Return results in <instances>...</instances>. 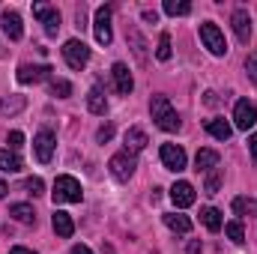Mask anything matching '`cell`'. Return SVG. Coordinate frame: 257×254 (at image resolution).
<instances>
[{"label": "cell", "instance_id": "1", "mask_svg": "<svg viewBox=\"0 0 257 254\" xmlns=\"http://www.w3.org/2000/svg\"><path fill=\"white\" fill-rule=\"evenodd\" d=\"M150 114H153V123L159 129H165V132H177V129H180V117H177V111L171 108L168 96H153Z\"/></svg>", "mask_w": 257, "mask_h": 254}, {"label": "cell", "instance_id": "2", "mask_svg": "<svg viewBox=\"0 0 257 254\" xmlns=\"http://www.w3.org/2000/svg\"><path fill=\"white\" fill-rule=\"evenodd\" d=\"M51 197H54V203H81L84 191H81V183L75 177H57Z\"/></svg>", "mask_w": 257, "mask_h": 254}, {"label": "cell", "instance_id": "3", "mask_svg": "<svg viewBox=\"0 0 257 254\" xmlns=\"http://www.w3.org/2000/svg\"><path fill=\"white\" fill-rule=\"evenodd\" d=\"M200 42H203V45L209 48V54H215V57H224V54H227V42H224L221 30H218L212 21L200 24Z\"/></svg>", "mask_w": 257, "mask_h": 254}, {"label": "cell", "instance_id": "4", "mask_svg": "<svg viewBox=\"0 0 257 254\" xmlns=\"http://www.w3.org/2000/svg\"><path fill=\"white\" fill-rule=\"evenodd\" d=\"M63 60L72 69H84V66L90 63V48L81 42V39H69L63 45Z\"/></svg>", "mask_w": 257, "mask_h": 254}, {"label": "cell", "instance_id": "5", "mask_svg": "<svg viewBox=\"0 0 257 254\" xmlns=\"http://www.w3.org/2000/svg\"><path fill=\"white\" fill-rule=\"evenodd\" d=\"M54 147H57V138H54V132H51V129H42V132L33 138V153H36V159H39L42 165H48V162H51Z\"/></svg>", "mask_w": 257, "mask_h": 254}, {"label": "cell", "instance_id": "6", "mask_svg": "<svg viewBox=\"0 0 257 254\" xmlns=\"http://www.w3.org/2000/svg\"><path fill=\"white\" fill-rule=\"evenodd\" d=\"M33 15L45 24V33H48V36H57V30H60V12H57V6L33 3Z\"/></svg>", "mask_w": 257, "mask_h": 254}, {"label": "cell", "instance_id": "7", "mask_svg": "<svg viewBox=\"0 0 257 254\" xmlns=\"http://www.w3.org/2000/svg\"><path fill=\"white\" fill-rule=\"evenodd\" d=\"M162 165L168 168V171H174V174H180V171H186V150L183 147H177V144H162Z\"/></svg>", "mask_w": 257, "mask_h": 254}, {"label": "cell", "instance_id": "8", "mask_svg": "<svg viewBox=\"0 0 257 254\" xmlns=\"http://www.w3.org/2000/svg\"><path fill=\"white\" fill-rule=\"evenodd\" d=\"M93 27H96V42L99 45H111V39H114V33H111V6H99L96 9Z\"/></svg>", "mask_w": 257, "mask_h": 254}, {"label": "cell", "instance_id": "9", "mask_svg": "<svg viewBox=\"0 0 257 254\" xmlns=\"http://www.w3.org/2000/svg\"><path fill=\"white\" fill-rule=\"evenodd\" d=\"M233 123H236V129H242V132H248V129L257 123V108L248 99H239V102H236V108H233Z\"/></svg>", "mask_w": 257, "mask_h": 254}, {"label": "cell", "instance_id": "10", "mask_svg": "<svg viewBox=\"0 0 257 254\" xmlns=\"http://www.w3.org/2000/svg\"><path fill=\"white\" fill-rule=\"evenodd\" d=\"M108 168H111V174L117 177V180H123L126 183L128 177L135 174V156H128V153H117V156H111V162H108Z\"/></svg>", "mask_w": 257, "mask_h": 254}, {"label": "cell", "instance_id": "11", "mask_svg": "<svg viewBox=\"0 0 257 254\" xmlns=\"http://www.w3.org/2000/svg\"><path fill=\"white\" fill-rule=\"evenodd\" d=\"M230 24H233L236 39H239L242 45H248V39H251V15H248V9H233Z\"/></svg>", "mask_w": 257, "mask_h": 254}, {"label": "cell", "instance_id": "12", "mask_svg": "<svg viewBox=\"0 0 257 254\" xmlns=\"http://www.w3.org/2000/svg\"><path fill=\"white\" fill-rule=\"evenodd\" d=\"M0 24H3V33H6L12 42H18V39L24 36V27H21V15H18L15 9H6V12L0 15Z\"/></svg>", "mask_w": 257, "mask_h": 254}, {"label": "cell", "instance_id": "13", "mask_svg": "<svg viewBox=\"0 0 257 254\" xmlns=\"http://www.w3.org/2000/svg\"><path fill=\"white\" fill-rule=\"evenodd\" d=\"M51 66H30L24 63L21 69H18V81L21 84H39V81H45V78H51Z\"/></svg>", "mask_w": 257, "mask_h": 254}, {"label": "cell", "instance_id": "14", "mask_svg": "<svg viewBox=\"0 0 257 254\" xmlns=\"http://www.w3.org/2000/svg\"><path fill=\"white\" fill-rule=\"evenodd\" d=\"M147 144H150V141H147V132H144V129H138V126H132L126 135H123V153H128V156L141 153Z\"/></svg>", "mask_w": 257, "mask_h": 254}, {"label": "cell", "instance_id": "15", "mask_svg": "<svg viewBox=\"0 0 257 254\" xmlns=\"http://www.w3.org/2000/svg\"><path fill=\"white\" fill-rule=\"evenodd\" d=\"M194 186L192 183H186V180H180V183H174V189H171V200L180 206V209H186V206H192L194 203Z\"/></svg>", "mask_w": 257, "mask_h": 254}, {"label": "cell", "instance_id": "16", "mask_svg": "<svg viewBox=\"0 0 257 254\" xmlns=\"http://www.w3.org/2000/svg\"><path fill=\"white\" fill-rule=\"evenodd\" d=\"M111 75H114V87H117V93H120V96H128V93H132V87H135L128 66L126 63H114Z\"/></svg>", "mask_w": 257, "mask_h": 254}, {"label": "cell", "instance_id": "17", "mask_svg": "<svg viewBox=\"0 0 257 254\" xmlns=\"http://www.w3.org/2000/svg\"><path fill=\"white\" fill-rule=\"evenodd\" d=\"M51 227H54V233H57L60 239H69V236L75 233V221H72V215L63 212V209H54V215H51Z\"/></svg>", "mask_w": 257, "mask_h": 254}, {"label": "cell", "instance_id": "18", "mask_svg": "<svg viewBox=\"0 0 257 254\" xmlns=\"http://www.w3.org/2000/svg\"><path fill=\"white\" fill-rule=\"evenodd\" d=\"M126 39L132 45V51H135V57H138V63H147V42L138 33V27H126Z\"/></svg>", "mask_w": 257, "mask_h": 254}, {"label": "cell", "instance_id": "19", "mask_svg": "<svg viewBox=\"0 0 257 254\" xmlns=\"http://www.w3.org/2000/svg\"><path fill=\"white\" fill-rule=\"evenodd\" d=\"M87 108H90L93 114H99V117L108 114V99H105V93H102L99 87H93V90L87 93Z\"/></svg>", "mask_w": 257, "mask_h": 254}, {"label": "cell", "instance_id": "20", "mask_svg": "<svg viewBox=\"0 0 257 254\" xmlns=\"http://www.w3.org/2000/svg\"><path fill=\"white\" fill-rule=\"evenodd\" d=\"M9 215L15 221H21V224H36V212H33L30 203H12L9 206Z\"/></svg>", "mask_w": 257, "mask_h": 254}, {"label": "cell", "instance_id": "21", "mask_svg": "<svg viewBox=\"0 0 257 254\" xmlns=\"http://www.w3.org/2000/svg\"><path fill=\"white\" fill-rule=\"evenodd\" d=\"M206 132H209L212 138H218V141H227V138L233 135V126H230L227 120L215 117V120H206Z\"/></svg>", "mask_w": 257, "mask_h": 254}, {"label": "cell", "instance_id": "22", "mask_svg": "<svg viewBox=\"0 0 257 254\" xmlns=\"http://www.w3.org/2000/svg\"><path fill=\"white\" fill-rule=\"evenodd\" d=\"M200 221H203V227L212 230V233L221 230V212H218L215 206H203V209H200Z\"/></svg>", "mask_w": 257, "mask_h": 254}, {"label": "cell", "instance_id": "23", "mask_svg": "<svg viewBox=\"0 0 257 254\" xmlns=\"http://www.w3.org/2000/svg\"><path fill=\"white\" fill-rule=\"evenodd\" d=\"M218 165V153L215 150H197V156H194V168L197 171H212Z\"/></svg>", "mask_w": 257, "mask_h": 254}, {"label": "cell", "instance_id": "24", "mask_svg": "<svg viewBox=\"0 0 257 254\" xmlns=\"http://www.w3.org/2000/svg\"><path fill=\"white\" fill-rule=\"evenodd\" d=\"M165 224H168L174 233H189V230H192V221H189L186 215H180V212H165Z\"/></svg>", "mask_w": 257, "mask_h": 254}, {"label": "cell", "instance_id": "25", "mask_svg": "<svg viewBox=\"0 0 257 254\" xmlns=\"http://www.w3.org/2000/svg\"><path fill=\"white\" fill-rule=\"evenodd\" d=\"M24 105H27V99H24V96H9V99H3V102H0V117H12V114L24 111Z\"/></svg>", "mask_w": 257, "mask_h": 254}, {"label": "cell", "instance_id": "26", "mask_svg": "<svg viewBox=\"0 0 257 254\" xmlns=\"http://www.w3.org/2000/svg\"><path fill=\"white\" fill-rule=\"evenodd\" d=\"M0 171H6V174L21 171V159L15 150H0Z\"/></svg>", "mask_w": 257, "mask_h": 254}, {"label": "cell", "instance_id": "27", "mask_svg": "<svg viewBox=\"0 0 257 254\" xmlns=\"http://www.w3.org/2000/svg\"><path fill=\"white\" fill-rule=\"evenodd\" d=\"M236 215H257V197H233Z\"/></svg>", "mask_w": 257, "mask_h": 254}, {"label": "cell", "instance_id": "28", "mask_svg": "<svg viewBox=\"0 0 257 254\" xmlns=\"http://www.w3.org/2000/svg\"><path fill=\"white\" fill-rule=\"evenodd\" d=\"M165 12L168 15H189L192 12V3H186V0H165Z\"/></svg>", "mask_w": 257, "mask_h": 254}, {"label": "cell", "instance_id": "29", "mask_svg": "<svg viewBox=\"0 0 257 254\" xmlns=\"http://www.w3.org/2000/svg\"><path fill=\"white\" fill-rule=\"evenodd\" d=\"M224 233H227V239H230V242H236V245H242V242H245V230H242V224H239V221H227V224H224Z\"/></svg>", "mask_w": 257, "mask_h": 254}, {"label": "cell", "instance_id": "30", "mask_svg": "<svg viewBox=\"0 0 257 254\" xmlns=\"http://www.w3.org/2000/svg\"><path fill=\"white\" fill-rule=\"evenodd\" d=\"M171 54H174L171 51V33H162L159 36V45H156V57L165 63V60H171Z\"/></svg>", "mask_w": 257, "mask_h": 254}, {"label": "cell", "instance_id": "31", "mask_svg": "<svg viewBox=\"0 0 257 254\" xmlns=\"http://www.w3.org/2000/svg\"><path fill=\"white\" fill-rule=\"evenodd\" d=\"M51 96H57V99H69V96H72V84L63 81V78H51Z\"/></svg>", "mask_w": 257, "mask_h": 254}, {"label": "cell", "instance_id": "32", "mask_svg": "<svg viewBox=\"0 0 257 254\" xmlns=\"http://www.w3.org/2000/svg\"><path fill=\"white\" fill-rule=\"evenodd\" d=\"M218 189H221V171H215V168H212V171L206 174L203 191H206V194H218Z\"/></svg>", "mask_w": 257, "mask_h": 254}, {"label": "cell", "instance_id": "33", "mask_svg": "<svg viewBox=\"0 0 257 254\" xmlns=\"http://www.w3.org/2000/svg\"><path fill=\"white\" fill-rule=\"evenodd\" d=\"M24 189H27V194L39 197V194H45V183H42L39 177H27V180H24Z\"/></svg>", "mask_w": 257, "mask_h": 254}, {"label": "cell", "instance_id": "34", "mask_svg": "<svg viewBox=\"0 0 257 254\" xmlns=\"http://www.w3.org/2000/svg\"><path fill=\"white\" fill-rule=\"evenodd\" d=\"M6 144H9V150H21L24 147V135L21 132H9L6 135Z\"/></svg>", "mask_w": 257, "mask_h": 254}, {"label": "cell", "instance_id": "35", "mask_svg": "<svg viewBox=\"0 0 257 254\" xmlns=\"http://www.w3.org/2000/svg\"><path fill=\"white\" fill-rule=\"evenodd\" d=\"M245 72H248V78H251V81L257 84V51L245 57Z\"/></svg>", "mask_w": 257, "mask_h": 254}, {"label": "cell", "instance_id": "36", "mask_svg": "<svg viewBox=\"0 0 257 254\" xmlns=\"http://www.w3.org/2000/svg\"><path fill=\"white\" fill-rule=\"evenodd\" d=\"M111 138H114V126H111V123H105V126L96 132V141H99V144H108Z\"/></svg>", "mask_w": 257, "mask_h": 254}, {"label": "cell", "instance_id": "37", "mask_svg": "<svg viewBox=\"0 0 257 254\" xmlns=\"http://www.w3.org/2000/svg\"><path fill=\"white\" fill-rule=\"evenodd\" d=\"M144 21H153V24H156V21H159V12H156V9H144Z\"/></svg>", "mask_w": 257, "mask_h": 254}, {"label": "cell", "instance_id": "38", "mask_svg": "<svg viewBox=\"0 0 257 254\" xmlns=\"http://www.w3.org/2000/svg\"><path fill=\"white\" fill-rule=\"evenodd\" d=\"M248 147H251V159L257 162V132L251 135V138H248Z\"/></svg>", "mask_w": 257, "mask_h": 254}, {"label": "cell", "instance_id": "39", "mask_svg": "<svg viewBox=\"0 0 257 254\" xmlns=\"http://www.w3.org/2000/svg\"><path fill=\"white\" fill-rule=\"evenodd\" d=\"M186 251H189V254H200V251H203V245L194 239V242H189V248H186Z\"/></svg>", "mask_w": 257, "mask_h": 254}, {"label": "cell", "instance_id": "40", "mask_svg": "<svg viewBox=\"0 0 257 254\" xmlns=\"http://www.w3.org/2000/svg\"><path fill=\"white\" fill-rule=\"evenodd\" d=\"M69 254H93V251H90L87 245H72V251H69Z\"/></svg>", "mask_w": 257, "mask_h": 254}, {"label": "cell", "instance_id": "41", "mask_svg": "<svg viewBox=\"0 0 257 254\" xmlns=\"http://www.w3.org/2000/svg\"><path fill=\"white\" fill-rule=\"evenodd\" d=\"M9 254H36V251H30V248H21V245H18V248H12Z\"/></svg>", "mask_w": 257, "mask_h": 254}, {"label": "cell", "instance_id": "42", "mask_svg": "<svg viewBox=\"0 0 257 254\" xmlns=\"http://www.w3.org/2000/svg\"><path fill=\"white\" fill-rule=\"evenodd\" d=\"M6 191H9V186H6V183L0 180V197H6Z\"/></svg>", "mask_w": 257, "mask_h": 254}]
</instances>
